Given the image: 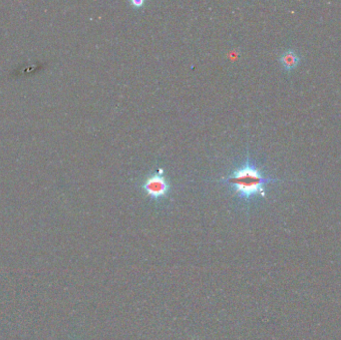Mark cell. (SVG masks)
I'll return each instance as SVG.
<instances>
[{
	"label": "cell",
	"mask_w": 341,
	"mask_h": 340,
	"mask_svg": "<svg viewBox=\"0 0 341 340\" xmlns=\"http://www.w3.org/2000/svg\"><path fill=\"white\" fill-rule=\"evenodd\" d=\"M276 180L265 178L260 170L248 159L244 166L237 168L223 182L230 186L241 198L249 200L255 197L265 196V186Z\"/></svg>",
	"instance_id": "6da1fadb"
},
{
	"label": "cell",
	"mask_w": 341,
	"mask_h": 340,
	"mask_svg": "<svg viewBox=\"0 0 341 340\" xmlns=\"http://www.w3.org/2000/svg\"><path fill=\"white\" fill-rule=\"evenodd\" d=\"M142 188L150 198L160 199L167 196L170 190V185L163 174L157 173L150 176L143 184Z\"/></svg>",
	"instance_id": "7a4b0ae2"
},
{
	"label": "cell",
	"mask_w": 341,
	"mask_h": 340,
	"mask_svg": "<svg viewBox=\"0 0 341 340\" xmlns=\"http://www.w3.org/2000/svg\"><path fill=\"white\" fill-rule=\"evenodd\" d=\"M299 60L300 59H299L298 55L293 50L285 51L280 58L281 64L283 65V67L284 68L285 70H288V71H290L297 67Z\"/></svg>",
	"instance_id": "3957f363"
},
{
	"label": "cell",
	"mask_w": 341,
	"mask_h": 340,
	"mask_svg": "<svg viewBox=\"0 0 341 340\" xmlns=\"http://www.w3.org/2000/svg\"><path fill=\"white\" fill-rule=\"evenodd\" d=\"M130 4L134 8H141L145 4V1H143V0H132V1H130Z\"/></svg>",
	"instance_id": "277c9868"
}]
</instances>
